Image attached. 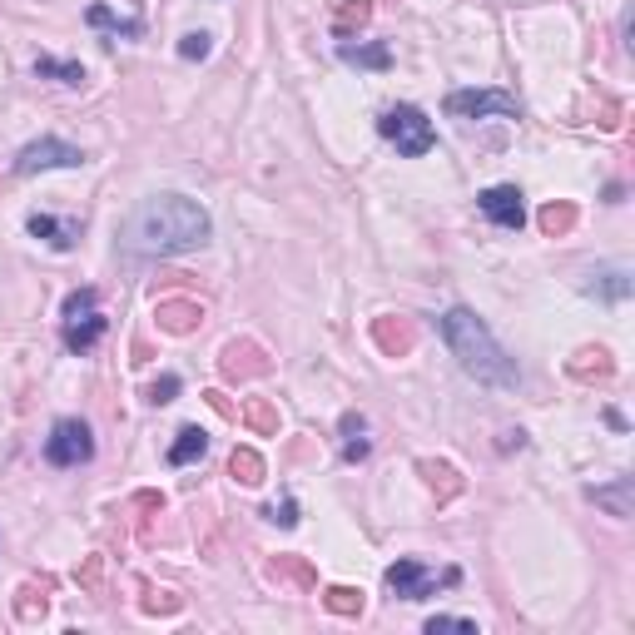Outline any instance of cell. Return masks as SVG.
Returning <instances> with one entry per match:
<instances>
[{
	"label": "cell",
	"mask_w": 635,
	"mask_h": 635,
	"mask_svg": "<svg viewBox=\"0 0 635 635\" xmlns=\"http://www.w3.org/2000/svg\"><path fill=\"white\" fill-rule=\"evenodd\" d=\"M214 239V219L189 194H154L134 204L120 229V249L139 258H174L189 249H204Z\"/></svg>",
	"instance_id": "obj_1"
},
{
	"label": "cell",
	"mask_w": 635,
	"mask_h": 635,
	"mask_svg": "<svg viewBox=\"0 0 635 635\" xmlns=\"http://www.w3.org/2000/svg\"><path fill=\"white\" fill-rule=\"evenodd\" d=\"M437 333L447 343V353L457 358V368L467 378H477L482 387H516L521 373H516V358H507V348L492 338V328L472 313V308H447L437 318Z\"/></svg>",
	"instance_id": "obj_2"
},
{
	"label": "cell",
	"mask_w": 635,
	"mask_h": 635,
	"mask_svg": "<svg viewBox=\"0 0 635 635\" xmlns=\"http://www.w3.org/2000/svg\"><path fill=\"white\" fill-rule=\"evenodd\" d=\"M378 134L402 154V159H422V154L437 149V129H432V120H427L417 105H392V110H382Z\"/></svg>",
	"instance_id": "obj_3"
},
{
	"label": "cell",
	"mask_w": 635,
	"mask_h": 635,
	"mask_svg": "<svg viewBox=\"0 0 635 635\" xmlns=\"http://www.w3.org/2000/svg\"><path fill=\"white\" fill-rule=\"evenodd\" d=\"M65 348L70 353H90L105 333H110V318L100 313V293L95 288H80V293H70L65 298Z\"/></svg>",
	"instance_id": "obj_4"
},
{
	"label": "cell",
	"mask_w": 635,
	"mask_h": 635,
	"mask_svg": "<svg viewBox=\"0 0 635 635\" xmlns=\"http://www.w3.org/2000/svg\"><path fill=\"white\" fill-rule=\"evenodd\" d=\"M80 164H85V149H75V144L60 139V134H40V139H30V144L10 159V174L30 179V174H45V169H80Z\"/></svg>",
	"instance_id": "obj_5"
},
{
	"label": "cell",
	"mask_w": 635,
	"mask_h": 635,
	"mask_svg": "<svg viewBox=\"0 0 635 635\" xmlns=\"http://www.w3.org/2000/svg\"><path fill=\"white\" fill-rule=\"evenodd\" d=\"M457 581H462L457 566H447L442 576H432L417 556H402V561L387 566V591L402 596V601H427V596H437V586H457Z\"/></svg>",
	"instance_id": "obj_6"
},
{
	"label": "cell",
	"mask_w": 635,
	"mask_h": 635,
	"mask_svg": "<svg viewBox=\"0 0 635 635\" xmlns=\"http://www.w3.org/2000/svg\"><path fill=\"white\" fill-rule=\"evenodd\" d=\"M442 110L452 120H521V100L507 95V90H452L442 100Z\"/></svg>",
	"instance_id": "obj_7"
},
{
	"label": "cell",
	"mask_w": 635,
	"mask_h": 635,
	"mask_svg": "<svg viewBox=\"0 0 635 635\" xmlns=\"http://www.w3.org/2000/svg\"><path fill=\"white\" fill-rule=\"evenodd\" d=\"M90 457H95V432L80 417H60L45 437V462L50 467H80Z\"/></svg>",
	"instance_id": "obj_8"
},
{
	"label": "cell",
	"mask_w": 635,
	"mask_h": 635,
	"mask_svg": "<svg viewBox=\"0 0 635 635\" xmlns=\"http://www.w3.org/2000/svg\"><path fill=\"white\" fill-rule=\"evenodd\" d=\"M477 209H482L487 224H497V229H507V234H516V229L526 224V199H521L516 184H492V189H482V194H477Z\"/></svg>",
	"instance_id": "obj_9"
},
{
	"label": "cell",
	"mask_w": 635,
	"mask_h": 635,
	"mask_svg": "<svg viewBox=\"0 0 635 635\" xmlns=\"http://www.w3.org/2000/svg\"><path fill=\"white\" fill-rule=\"evenodd\" d=\"M581 293H591V298H601V303H611V308L631 303V293H635L631 263H596V268L586 273Z\"/></svg>",
	"instance_id": "obj_10"
},
{
	"label": "cell",
	"mask_w": 635,
	"mask_h": 635,
	"mask_svg": "<svg viewBox=\"0 0 635 635\" xmlns=\"http://www.w3.org/2000/svg\"><path fill=\"white\" fill-rule=\"evenodd\" d=\"M273 363H268V353L249 343V338H234V343H224V353H219V373L229 382H249V378H263Z\"/></svg>",
	"instance_id": "obj_11"
},
{
	"label": "cell",
	"mask_w": 635,
	"mask_h": 635,
	"mask_svg": "<svg viewBox=\"0 0 635 635\" xmlns=\"http://www.w3.org/2000/svg\"><path fill=\"white\" fill-rule=\"evenodd\" d=\"M25 229L45 244V249H55V254H70L75 244H80V219H55V214H30L25 219Z\"/></svg>",
	"instance_id": "obj_12"
},
{
	"label": "cell",
	"mask_w": 635,
	"mask_h": 635,
	"mask_svg": "<svg viewBox=\"0 0 635 635\" xmlns=\"http://www.w3.org/2000/svg\"><path fill=\"white\" fill-rule=\"evenodd\" d=\"M154 323H159L164 333L184 338V333H194V328L204 323V308H199L194 298H159V308H154Z\"/></svg>",
	"instance_id": "obj_13"
},
{
	"label": "cell",
	"mask_w": 635,
	"mask_h": 635,
	"mask_svg": "<svg viewBox=\"0 0 635 635\" xmlns=\"http://www.w3.org/2000/svg\"><path fill=\"white\" fill-rule=\"evenodd\" d=\"M566 373L576 382H611L616 378V358H611L606 348H581V353L566 363Z\"/></svg>",
	"instance_id": "obj_14"
},
{
	"label": "cell",
	"mask_w": 635,
	"mask_h": 635,
	"mask_svg": "<svg viewBox=\"0 0 635 635\" xmlns=\"http://www.w3.org/2000/svg\"><path fill=\"white\" fill-rule=\"evenodd\" d=\"M373 343H378L387 358H402V353H412L417 333H412V323H402V318H378V323H373Z\"/></svg>",
	"instance_id": "obj_15"
},
{
	"label": "cell",
	"mask_w": 635,
	"mask_h": 635,
	"mask_svg": "<svg viewBox=\"0 0 635 635\" xmlns=\"http://www.w3.org/2000/svg\"><path fill=\"white\" fill-rule=\"evenodd\" d=\"M586 497L596 507H606L611 516H631L635 511V477H616L611 487H586Z\"/></svg>",
	"instance_id": "obj_16"
},
{
	"label": "cell",
	"mask_w": 635,
	"mask_h": 635,
	"mask_svg": "<svg viewBox=\"0 0 635 635\" xmlns=\"http://www.w3.org/2000/svg\"><path fill=\"white\" fill-rule=\"evenodd\" d=\"M209 452V432L204 427H179L174 442H169V467H189Z\"/></svg>",
	"instance_id": "obj_17"
},
{
	"label": "cell",
	"mask_w": 635,
	"mask_h": 635,
	"mask_svg": "<svg viewBox=\"0 0 635 635\" xmlns=\"http://www.w3.org/2000/svg\"><path fill=\"white\" fill-rule=\"evenodd\" d=\"M338 60L343 65H358V70H387L392 65V50L373 40V45H353V40H338Z\"/></svg>",
	"instance_id": "obj_18"
},
{
	"label": "cell",
	"mask_w": 635,
	"mask_h": 635,
	"mask_svg": "<svg viewBox=\"0 0 635 635\" xmlns=\"http://www.w3.org/2000/svg\"><path fill=\"white\" fill-rule=\"evenodd\" d=\"M417 472L427 477V487H432L442 502L462 497V477H457V467H452V462H432V457H422V462H417Z\"/></svg>",
	"instance_id": "obj_19"
},
{
	"label": "cell",
	"mask_w": 635,
	"mask_h": 635,
	"mask_svg": "<svg viewBox=\"0 0 635 635\" xmlns=\"http://www.w3.org/2000/svg\"><path fill=\"white\" fill-rule=\"evenodd\" d=\"M576 219H581V214H576V204H566V199H556V204H546V209L536 214V224H541L546 239H566V234L576 229Z\"/></svg>",
	"instance_id": "obj_20"
},
{
	"label": "cell",
	"mask_w": 635,
	"mask_h": 635,
	"mask_svg": "<svg viewBox=\"0 0 635 635\" xmlns=\"http://www.w3.org/2000/svg\"><path fill=\"white\" fill-rule=\"evenodd\" d=\"M85 20H90L95 30H110V35H125V40H139V35H144V20H120L110 5H90Z\"/></svg>",
	"instance_id": "obj_21"
},
{
	"label": "cell",
	"mask_w": 635,
	"mask_h": 635,
	"mask_svg": "<svg viewBox=\"0 0 635 635\" xmlns=\"http://www.w3.org/2000/svg\"><path fill=\"white\" fill-rule=\"evenodd\" d=\"M35 75H40V80H60V85H85V65H80V60L40 55V60H35Z\"/></svg>",
	"instance_id": "obj_22"
},
{
	"label": "cell",
	"mask_w": 635,
	"mask_h": 635,
	"mask_svg": "<svg viewBox=\"0 0 635 635\" xmlns=\"http://www.w3.org/2000/svg\"><path fill=\"white\" fill-rule=\"evenodd\" d=\"M363 432H368L363 412H348V417H343V437H348V442H343V462H363V457L373 452V442H368Z\"/></svg>",
	"instance_id": "obj_23"
},
{
	"label": "cell",
	"mask_w": 635,
	"mask_h": 635,
	"mask_svg": "<svg viewBox=\"0 0 635 635\" xmlns=\"http://www.w3.org/2000/svg\"><path fill=\"white\" fill-rule=\"evenodd\" d=\"M368 20H373V0H348V5L333 15V35H338V40H348V35H353V30H363Z\"/></svg>",
	"instance_id": "obj_24"
},
{
	"label": "cell",
	"mask_w": 635,
	"mask_h": 635,
	"mask_svg": "<svg viewBox=\"0 0 635 635\" xmlns=\"http://www.w3.org/2000/svg\"><path fill=\"white\" fill-rule=\"evenodd\" d=\"M244 422H249V432H258V437H273L278 432V407L268 397H249L244 402Z\"/></svg>",
	"instance_id": "obj_25"
},
{
	"label": "cell",
	"mask_w": 635,
	"mask_h": 635,
	"mask_svg": "<svg viewBox=\"0 0 635 635\" xmlns=\"http://www.w3.org/2000/svg\"><path fill=\"white\" fill-rule=\"evenodd\" d=\"M229 477L244 482V487H258V482H263V457H258L254 447H234V457H229Z\"/></svg>",
	"instance_id": "obj_26"
},
{
	"label": "cell",
	"mask_w": 635,
	"mask_h": 635,
	"mask_svg": "<svg viewBox=\"0 0 635 635\" xmlns=\"http://www.w3.org/2000/svg\"><path fill=\"white\" fill-rule=\"evenodd\" d=\"M323 606H328L333 616H363V591H353V586H328V591H323Z\"/></svg>",
	"instance_id": "obj_27"
},
{
	"label": "cell",
	"mask_w": 635,
	"mask_h": 635,
	"mask_svg": "<svg viewBox=\"0 0 635 635\" xmlns=\"http://www.w3.org/2000/svg\"><path fill=\"white\" fill-rule=\"evenodd\" d=\"M20 596H25V601H15V616H20V621L45 616V596H50V586H45V581H40V586H25Z\"/></svg>",
	"instance_id": "obj_28"
},
{
	"label": "cell",
	"mask_w": 635,
	"mask_h": 635,
	"mask_svg": "<svg viewBox=\"0 0 635 635\" xmlns=\"http://www.w3.org/2000/svg\"><path fill=\"white\" fill-rule=\"evenodd\" d=\"M209 50H214V35L209 30H189L179 40V60H209Z\"/></svg>",
	"instance_id": "obj_29"
},
{
	"label": "cell",
	"mask_w": 635,
	"mask_h": 635,
	"mask_svg": "<svg viewBox=\"0 0 635 635\" xmlns=\"http://www.w3.org/2000/svg\"><path fill=\"white\" fill-rule=\"evenodd\" d=\"M179 387H184V382H179V373H164V378L149 382V392H144V397H149L154 407H164V402H174V397H179Z\"/></svg>",
	"instance_id": "obj_30"
},
{
	"label": "cell",
	"mask_w": 635,
	"mask_h": 635,
	"mask_svg": "<svg viewBox=\"0 0 635 635\" xmlns=\"http://www.w3.org/2000/svg\"><path fill=\"white\" fill-rule=\"evenodd\" d=\"M437 631H477V621H472V616H432V621H427V635H437Z\"/></svg>",
	"instance_id": "obj_31"
},
{
	"label": "cell",
	"mask_w": 635,
	"mask_h": 635,
	"mask_svg": "<svg viewBox=\"0 0 635 635\" xmlns=\"http://www.w3.org/2000/svg\"><path fill=\"white\" fill-rule=\"evenodd\" d=\"M273 576H288V581H298V586H313V571H308L303 561H273Z\"/></svg>",
	"instance_id": "obj_32"
},
{
	"label": "cell",
	"mask_w": 635,
	"mask_h": 635,
	"mask_svg": "<svg viewBox=\"0 0 635 635\" xmlns=\"http://www.w3.org/2000/svg\"><path fill=\"white\" fill-rule=\"evenodd\" d=\"M268 521H278V526H298V502H293V497L273 502V507H268Z\"/></svg>",
	"instance_id": "obj_33"
},
{
	"label": "cell",
	"mask_w": 635,
	"mask_h": 635,
	"mask_svg": "<svg viewBox=\"0 0 635 635\" xmlns=\"http://www.w3.org/2000/svg\"><path fill=\"white\" fill-rule=\"evenodd\" d=\"M144 611H149V616H159V611H179V596L159 591V596H149V601H144Z\"/></svg>",
	"instance_id": "obj_34"
},
{
	"label": "cell",
	"mask_w": 635,
	"mask_h": 635,
	"mask_svg": "<svg viewBox=\"0 0 635 635\" xmlns=\"http://www.w3.org/2000/svg\"><path fill=\"white\" fill-rule=\"evenodd\" d=\"M204 397H209V402H214L224 417H234V407H229V397H224V392H204Z\"/></svg>",
	"instance_id": "obj_35"
},
{
	"label": "cell",
	"mask_w": 635,
	"mask_h": 635,
	"mask_svg": "<svg viewBox=\"0 0 635 635\" xmlns=\"http://www.w3.org/2000/svg\"><path fill=\"white\" fill-rule=\"evenodd\" d=\"M80 576H85V586H95V581H100V561H95V556H90V561H85V571H80Z\"/></svg>",
	"instance_id": "obj_36"
}]
</instances>
